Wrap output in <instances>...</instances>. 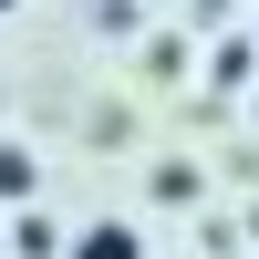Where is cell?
I'll return each instance as SVG.
<instances>
[{"mask_svg": "<svg viewBox=\"0 0 259 259\" xmlns=\"http://www.w3.org/2000/svg\"><path fill=\"white\" fill-rule=\"evenodd\" d=\"M73 259H145V228H124V218H94L73 239Z\"/></svg>", "mask_w": 259, "mask_h": 259, "instance_id": "1", "label": "cell"}, {"mask_svg": "<svg viewBox=\"0 0 259 259\" xmlns=\"http://www.w3.org/2000/svg\"><path fill=\"white\" fill-rule=\"evenodd\" d=\"M207 73H218V83H249V73H259V41H218V62H207Z\"/></svg>", "mask_w": 259, "mask_h": 259, "instance_id": "2", "label": "cell"}, {"mask_svg": "<svg viewBox=\"0 0 259 259\" xmlns=\"http://www.w3.org/2000/svg\"><path fill=\"white\" fill-rule=\"evenodd\" d=\"M11 228H21V239H11L21 259H52V249H62V239H52V218H11Z\"/></svg>", "mask_w": 259, "mask_h": 259, "instance_id": "3", "label": "cell"}, {"mask_svg": "<svg viewBox=\"0 0 259 259\" xmlns=\"http://www.w3.org/2000/svg\"><path fill=\"white\" fill-rule=\"evenodd\" d=\"M0 197H31V156L21 145H0Z\"/></svg>", "mask_w": 259, "mask_h": 259, "instance_id": "4", "label": "cell"}, {"mask_svg": "<svg viewBox=\"0 0 259 259\" xmlns=\"http://www.w3.org/2000/svg\"><path fill=\"white\" fill-rule=\"evenodd\" d=\"M197 11H228V0H197Z\"/></svg>", "mask_w": 259, "mask_h": 259, "instance_id": "5", "label": "cell"}, {"mask_svg": "<svg viewBox=\"0 0 259 259\" xmlns=\"http://www.w3.org/2000/svg\"><path fill=\"white\" fill-rule=\"evenodd\" d=\"M11 11H21V0H0V21H11Z\"/></svg>", "mask_w": 259, "mask_h": 259, "instance_id": "6", "label": "cell"}, {"mask_svg": "<svg viewBox=\"0 0 259 259\" xmlns=\"http://www.w3.org/2000/svg\"><path fill=\"white\" fill-rule=\"evenodd\" d=\"M0 259H11V239H0Z\"/></svg>", "mask_w": 259, "mask_h": 259, "instance_id": "7", "label": "cell"}]
</instances>
